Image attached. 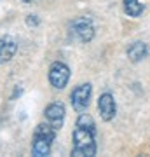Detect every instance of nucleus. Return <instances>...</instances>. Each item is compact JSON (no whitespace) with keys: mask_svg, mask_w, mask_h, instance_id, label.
<instances>
[{"mask_svg":"<svg viewBox=\"0 0 150 157\" xmlns=\"http://www.w3.org/2000/svg\"><path fill=\"white\" fill-rule=\"evenodd\" d=\"M94 135L93 131L84 128L75 126L73 129V148H72V155L75 157H93L96 154V141H94Z\"/></svg>","mask_w":150,"mask_h":157,"instance_id":"nucleus-1","label":"nucleus"},{"mask_svg":"<svg viewBox=\"0 0 150 157\" xmlns=\"http://www.w3.org/2000/svg\"><path fill=\"white\" fill-rule=\"evenodd\" d=\"M91 93H93L91 84H80V86H77V87L72 91L70 100H72V107H73L75 112H79V113L86 112V108L89 107Z\"/></svg>","mask_w":150,"mask_h":157,"instance_id":"nucleus-2","label":"nucleus"},{"mask_svg":"<svg viewBox=\"0 0 150 157\" xmlns=\"http://www.w3.org/2000/svg\"><path fill=\"white\" fill-rule=\"evenodd\" d=\"M70 33H72L73 39L80 40V42H91L93 37H94V26L93 23L86 19V17H80V19H75L72 23V28H70Z\"/></svg>","mask_w":150,"mask_h":157,"instance_id":"nucleus-3","label":"nucleus"},{"mask_svg":"<svg viewBox=\"0 0 150 157\" xmlns=\"http://www.w3.org/2000/svg\"><path fill=\"white\" fill-rule=\"evenodd\" d=\"M68 78H70V68L61 61H56L51 65L49 68V82L52 87L56 89H63L68 84Z\"/></svg>","mask_w":150,"mask_h":157,"instance_id":"nucleus-4","label":"nucleus"},{"mask_svg":"<svg viewBox=\"0 0 150 157\" xmlns=\"http://www.w3.org/2000/svg\"><path fill=\"white\" fill-rule=\"evenodd\" d=\"M45 119H47V122L58 131V129L63 126V119H65V105H63L61 101H54V103L47 105V108H45Z\"/></svg>","mask_w":150,"mask_h":157,"instance_id":"nucleus-5","label":"nucleus"},{"mask_svg":"<svg viewBox=\"0 0 150 157\" xmlns=\"http://www.w3.org/2000/svg\"><path fill=\"white\" fill-rule=\"evenodd\" d=\"M98 110H100V115L105 122H110L112 119L115 117V112H117V105H115V100L110 93H103L98 100Z\"/></svg>","mask_w":150,"mask_h":157,"instance_id":"nucleus-6","label":"nucleus"},{"mask_svg":"<svg viewBox=\"0 0 150 157\" xmlns=\"http://www.w3.org/2000/svg\"><path fill=\"white\" fill-rule=\"evenodd\" d=\"M147 56H148V45L145 44V42H141V40H136V42H133V44L128 47L129 61L138 63V61H141V59H145Z\"/></svg>","mask_w":150,"mask_h":157,"instance_id":"nucleus-7","label":"nucleus"},{"mask_svg":"<svg viewBox=\"0 0 150 157\" xmlns=\"http://www.w3.org/2000/svg\"><path fill=\"white\" fill-rule=\"evenodd\" d=\"M16 51H17L16 42L11 37H4V39L0 40V65L12 59V56L16 54Z\"/></svg>","mask_w":150,"mask_h":157,"instance_id":"nucleus-8","label":"nucleus"},{"mask_svg":"<svg viewBox=\"0 0 150 157\" xmlns=\"http://www.w3.org/2000/svg\"><path fill=\"white\" fill-rule=\"evenodd\" d=\"M51 152V141L44 140V138H37L33 136V145H32V154L35 157H45Z\"/></svg>","mask_w":150,"mask_h":157,"instance_id":"nucleus-9","label":"nucleus"},{"mask_svg":"<svg viewBox=\"0 0 150 157\" xmlns=\"http://www.w3.org/2000/svg\"><path fill=\"white\" fill-rule=\"evenodd\" d=\"M33 136H37V138H44V140H47V141L52 143L54 138H56V129L52 128L51 124H39L37 129H35Z\"/></svg>","mask_w":150,"mask_h":157,"instance_id":"nucleus-10","label":"nucleus"},{"mask_svg":"<svg viewBox=\"0 0 150 157\" xmlns=\"http://www.w3.org/2000/svg\"><path fill=\"white\" fill-rule=\"evenodd\" d=\"M143 4L140 0H124V11L131 17H140L143 14Z\"/></svg>","mask_w":150,"mask_h":157,"instance_id":"nucleus-11","label":"nucleus"},{"mask_svg":"<svg viewBox=\"0 0 150 157\" xmlns=\"http://www.w3.org/2000/svg\"><path fill=\"white\" fill-rule=\"evenodd\" d=\"M75 126L84 128V129H89V131L96 133L94 121H93V117H91V115H87V113H80V115H79V119H77V122H75Z\"/></svg>","mask_w":150,"mask_h":157,"instance_id":"nucleus-12","label":"nucleus"},{"mask_svg":"<svg viewBox=\"0 0 150 157\" xmlns=\"http://www.w3.org/2000/svg\"><path fill=\"white\" fill-rule=\"evenodd\" d=\"M39 17L35 16V14H30V16L26 17V25L28 26H37V25H39Z\"/></svg>","mask_w":150,"mask_h":157,"instance_id":"nucleus-13","label":"nucleus"},{"mask_svg":"<svg viewBox=\"0 0 150 157\" xmlns=\"http://www.w3.org/2000/svg\"><path fill=\"white\" fill-rule=\"evenodd\" d=\"M23 2H32V0H23Z\"/></svg>","mask_w":150,"mask_h":157,"instance_id":"nucleus-14","label":"nucleus"}]
</instances>
